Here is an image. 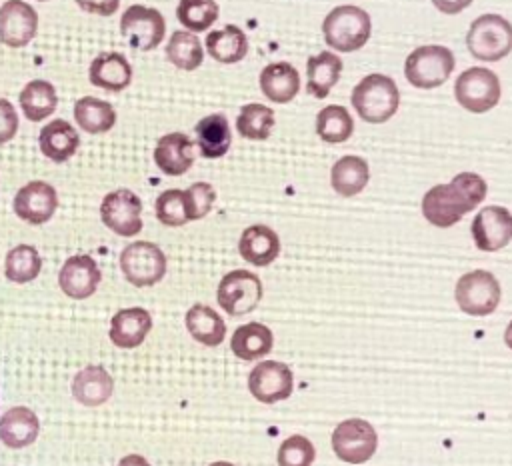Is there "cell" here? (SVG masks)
I'll return each mask as SVG.
<instances>
[{"mask_svg":"<svg viewBox=\"0 0 512 466\" xmlns=\"http://www.w3.org/2000/svg\"><path fill=\"white\" fill-rule=\"evenodd\" d=\"M486 180L474 172H460L448 184L432 186L422 198V214L436 228H450L464 214L484 202Z\"/></svg>","mask_w":512,"mask_h":466,"instance_id":"obj_1","label":"cell"},{"mask_svg":"<svg viewBox=\"0 0 512 466\" xmlns=\"http://www.w3.org/2000/svg\"><path fill=\"white\" fill-rule=\"evenodd\" d=\"M350 102L356 114L368 124L390 120L400 104V90L386 74H368L352 90Z\"/></svg>","mask_w":512,"mask_h":466,"instance_id":"obj_2","label":"cell"},{"mask_svg":"<svg viewBox=\"0 0 512 466\" xmlns=\"http://www.w3.org/2000/svg\"><path fill=\"white\" fill-rule=\"evenodd\" d=\"M322 34L324 42L338 52L360 50L372 34L370 14L354 4L336 6L324 18Z\"/></svg>","mask_w":512,"mask_h":466,"instance_id":"obj_3","label":"cell"},{"mask_svg":"<svg viewBox=\"0 0 512 466\" xmlns=\"http://www.w3.org/2000/svg\"><path fill=\"white\" fill-rule=\"evenodd\" d=\"M466 46L476 60L498 62L512 52V24L500 14H482L470 24Z\"/></svg>","mask_w":512,"mask_h":466,"instance_id":"obj_4","label":"cell"},{"mask_svg":"<svg viewBox=\"0 0 512 466\" xmlns=\"http://www.w3.org/2000/svg\"><path fill=\"white\" fill-rule=\"evenodd\" d=\"M454 54L446 46L428 44L412 50L404 62V76L414 88H436L444 84L454 70Z\"/></svg>","mask_w":512,"mask_h":466,"instance_id":"obj_5","label":"cell"},{"mask_svg":"<svg viewBox=\"0 0 512 466\" xmlns=\"http://www.w3.org/2000/svg\"><path fill=\"white\" fill-rule=\"evenodd\" d=\"M502 298V288L496 276L488 270H472L458 278L454 286V300L468 316L492 314Z\"/></svg>","mask_w":512,"mask_h":466,"instance_id":"obj_6","label":"cell"},{"mask_svg":"<svg viewBox=\"0 0 512 466\" xmlns=\"http://www.w3.org/2000/svg\"><path fill=\"white\" fill-rule=\"evenodd\" d=\"M500 94V78L496 72L484 66H472L464 70L454 82L456 102L472 114H484L492 110L500 102Z\"/></svg>","mask_w":512,"mask_h":466,"instance_id":"obj_7","label":"cell"},{"mask_svg":"<svg viewBox=\"0 0 512 466\" xmlns=\"http://www.w3.org/2000/svg\"><path fill=\"white\" fill-rule=\"evenodd\" d=\"M120 270L136 288L154 286L166 274V256L154 242L136 240L122 248Z\"/></svg>","mask_w":512,"mask_h":466,"instance_id":"obj_8","label":"cell"},{"mask_svg":"<svg viewBox=\"0 0 512 466\" xmlns=\"http://www.w3.org/2000/svg\"><path fill=\"white\" fill-rule=\"evenodd\" d=\"M332 450L346 464H364L368 462L378 448L376 428L362 418L342 420L332 430Z\"/></svg>","mask_w":512,"mask_h":466,"instance_id":"obj_9","label":"cell"},{"mask_svg":"<svg viewBox=\"0 0 512 466\" xmlns=\"http://www.w3.org/2000/svg\"><path fill=\"white\" fill-rule=\"evenodd\" d=\"M218 306L230 316H242L252 310L262 300V280L248 270H232L222 276L216 290Z\"/></svg>","mask_w":512,"mask_h":466,"instance_id":"obj_10","label":"cell"},{"mask_svg":"<svg viewBox=\"0 0 512 466\" xmlns=\"http://www.w3.org/2000/svg\"><path fill=\"white\" fill-rule=\"evenodd\" d=\"M120 30L132 48L148 52L160 46L166 34V20L156 8L132 4L120 18Z\"/></svg>","mask_w":512,"mask_h":466,"instance_id":"obj_11","label":"cell"},{"mask_svg":"<svg viewBox=\"0 0 512 466\" xmlns=\"http://www.w3.org/2000/svg\"><path fill=\"white\" fill-rule=\"evenodd\" d=\"M100 218L114 234L136 236L142 230V200L128 188L112 190L102 198Z\"/></svg>","mask_w":512,"mask_h":466,"instance_id":"obj_12","label":"cell"},{"mask_svg":"<svg viewBox=\"0 0 512 466\" xmlns=\"http://www.w3.org/2000/svg\"><path fill=\"white\" fill-rule=\"evenodd\" d=\"M294 374L288 364L262 360L248 374V392L262 404H274L292 396Z\"/></svg>","mask_w":512,"mask_h":466,"instance_id":"obj_13","label":"cell"},{"mask_svg":"<svg viewBox=\"0 0 512 466\" xmlns=\"http://www.w3.org/2000/svg\"><path fill=\"white\" fill-rule=\"evenodd\" d=\"M16 216L32 226L48 222L58 208V194L52 184L44 180H32L24 184L12 202Z\"/></svg>","mask_w":512,"mask_h":466,"instance_id":"obj_14","label":"cell"},{"mask_svg":"<svg viewBox=\"0 0 512 466\" xmlns=\"http://www.w3.org/2000/svg\"><path fill=\"white\" fill-rule=\"evenodd\" d=\"M474 244L482 252H496L512 240V214L504 206H484L470 226Z\"/></svg>","mask_w":512,"mask_h":466,"instance_id":"obj_15","label":"cell"},{"mask_svg":"<svg viewBox=\"0 0 512 466\" xmlns=\"http://www.w3.org/2000/svg\"><path fill=\"white\" fill-rule=\"evenodd\" d=\"M38 30V14L24 0H6L0 6V42L8 48L26 46Z\"/></svg>","mask_w":512,"mask_h":466,"instance_id":"obj_16","label":"cell"},{"mask_svg":"<svg viewBox=\"0 0 512 466\" xmlns=\"http://www.w3.org/2000/svg\"><path fill=\"white\" fill-rule=\"evenodd\" d=\"M100 278V268L96 260L88 254L70 256L58 272L60 290L74 300L90 298L96 292Z\"/></svg>","mask_w":512,"mask_h":466,"instance_id":"obj_17","label":"cell"},{"mask_svg":"<svg viewBox=\"0 0 512 466\" xmlns=\"http://www.w3.org/2000/svg\"><path fill=\"white\" fill-rule=\"evenodd\" d=\"M152 330V316L140 306L122 308L110 320V340L118 348H136Z\"/></svg>","mask_w":512,"mask_h":466,"instance_id":"obj_18","label":"cell"},{"mask_svg":"<svg viewBox=\"0 0 512 466\" xmlns=\"http://www.w3.org/2000/svg\"><path fill=\"white\" fill-rule=\"evenodd\" d=\"M194 144L184 132L164 134L154 148L156 166L168 176H182L194 164Z\"/></svg>","mask_w":512,"mask_h":466,"instance_id":"obj_19","label":"cell"},{"mask_svg":"<svg viewBox=\"0 0 512 466\" xmlns=\"http://www.w3.org/2000/svg\"><path fill=\"white\" fill-rule=\"evenodd\" d=\"M238 252L252 266H268L280 254V238L270 226L252 224L240 234Z\"/></svg>","mask_w":512,"mask_h":466,"instance_id":"obj_20","label":"cell"},{"mask_svg":"<svg viewBox=\"0 0 512 466\" xmlns=\"http://www.w3.org/2000/svg\"><path fill=\"white\" fill-rule=\"evenodd\" d=\"M40 432V420L28 406L8 408L0 416V440L8 448H26L30 446Z\"/></svg>","mask_w":512,"mask_h":466,"instance_id":"obj_21","label":"cell"},{"mask_svg":"<svg viewBox=\"0 0 512 466\" xmlns=\"http://www.w3.org/2000/svg\"><path fill=\"white\" fill-rule=\"evenodd\" d=\"M38 144H40V152L48 160L60 164L76 154L80 146V136L70 122H66L64 118H56L46 126H42Z\"/></svg>","mask_w":512,"mask_h":466,"instance_id":"obj_22","label":"cell"},{"mask_svg":"<svg viewBox=\"0 0 512 466\" xmlns=\"http://www.w3.org/2000/svg\"><path fill=\"white\" fill-rule=\"evenodd\" d=\"M88 76L92 86L122 92L132 82V66L120 52H102L92 60Z\"/></svg>","mask_w":512,"mask_h":466,"instance_id":"obj_23","label":"cell"},{"mask_svg":"<svg viewBox=\"0 0 512 466\" xmlns=\"http://www.w3.org/2000/svg\"><path fill=\"white\" fill-rule=\"evenodd\" d=\"M262 94L276 104L290 102L300 90L298 70L290 62H272L260 72Z\"/></svg>","mask_w":512,"mask_h":466,"instance_id":"obj_24","label":"cell"},{"mask_svg":"<svg viewBox=\"0 0 512 466\" xmlns=\"http://www.w3.org/2000/svg\"><path fill=\"white\" fill-rule=\"evenodd\" d=\"M196 144L204 158H222L232 144V130L224 114H208L196 126Z\"/></svg>","mask_w":512,"mask_h":466,"instance_id":"obj_25","label":"cell"},{"mask_svg":"<svg viewBox=\"0 0 512 466\" xmlns=\"http://www.w3.org/2000/svg\"><path fill=\"white\" fill-rule=\"evenodd\" d=\"M114 392V380L102 366H86L72 380V396L84 406H100Z\"/></svg>","mask_w":512,"mask_h":466,"instance_id":"obj_26","label":"cell"},{"mask_svg":"<svg viewBox=\"0 0 512 466\" xmlns=\"http://www.w3.org/2000/svg\"><path fill=\"white\" fill-rule=\"evenodd\" d=\"M342 74V60L330 50L310 56L306 62V92L314 98H326L330 90L338 84Z\"/></svg>","mask_w":512,"mask_h":466,"instance_id":"obj_27","label":"cell"},{"mask_svg":"<svg viewBox=\"0 0 512 466\" xmlns=\"http://www.w3.org/2000/svg\"><path fill=\"white\" fill-rule=\"evenodd\" d=\"M368 180H370L368 162L354 154L338 158L330 170V184L334 192L344 198L360 194L366 188Z\"/></svg>","mask_w":512,"mask_h":466,"instance_id":"obj_28","label":"cell"},{"mask_svg":"<svg viewBox=\"0 0 512 466\" xmlns=\"http://www.w3.org/2000/svg\"><path fill=\"white\" fill-rule=\"evenodd\" d=\"M204 46L210 58L220 64H236L248 54V38L244 30L234 24H226L220 30L208 32Z\"/></svg>","mask_w":512,"mask_h":466,"instance_id":"obj_29","label":"cell"},{"mask_svg":"<svg viewBox=\"0 0 512 466\" xmlns=\"http://www.w3.org/2000/svg\"><path fill=\"white\" fill-rule=\"evenodd\" d=\"M184 324L188 334L204 346H218L226 336L222 316L206 304H192L184 316Z\"/></svg>","mask_w":512,"mask_h":466,"instance_id":"obj_30","label":"cell"},{"mask_svg":"<svg viewBox=\"0 0 512 466\" xmlns=\"http://www.w3.org/2000/svg\"><path fill=\"white\" fill-rule=\"evenodd\" d=\"M274 346L272 330L262 322H248L234 330L230 350L240 360H256L270 354Z\"/></svg>","mask_w":512,"mask_h":466,"instance_id":"obj_31","label":"cell"},{"mask_svg":"<svg viewBox=\"0 0 512 466\" xmlns=\"http://www.w3.org/2000/svg\"><path fill=\"white\" fill-rule=\"evenodd\" d=\"M18 104L30 122H40L56 110L58 94H56V88L48 80L36 78V80H30L20 90Z\"/></svg>","mask_w":512,"mask_h":466,"instance_id":"obj_32","label":"cell"},{"mask_svg":"<svg viewBox=\"0 0 512 466\" xmlns=\"http://www.w3.org/2000/svg\"><path fill=\"white\" fill-rule=\"evenodd\" d=\"M74 120L88 134H104L116 124V110L102 98L82 96L74 104Z\"/></svg>","mask_w":512,"mask_h":466,"instance_id":"obj_33","label":"cell"},{"mask_svg":"<svg viewBox=\"0 0 512 466\" xmlns=\"http://www.w3.org/2000/svg\"><path fill=\"white\" fill-rule=\"evenodd\" d=\"M166 58L180 70H196L204 60V48L200 38L190 30H176L166 44Z\"/></svg>","mask_w":512,"mask_h":466,"instance_id":"obj_34","label":"cell"},{"mask_svg":"<svg viewBox=\"0 0 512 466\" xmlns=\"http://www.w3.org/2000/svg\"><path fill=\"white\" fill-rule=\"evenodd\" d=\"M354 132L350 112L340 104H328L316 116V134L328 144L346 142Z\"/></svg>","mask_w":512,"mask_h":466,"instance_id":"obj_35","label":"cell"},{"mask_svg":"<svg viewBox=\"0 0 512 466\" xmlns=\"http://www.w3.org/2000/svg\"><path fill=\"white\" fill-rule=\"evenodd\" d=\"M42 270V258L30 244H18L8 250L4 260V274L10 282L26 284L32 282Z\"/></svg>","mask_w":512,"mask_h":466,"instance_id":"obj_36","label":"cell"},{"mask_svg":"<svg viewBox=\"0 0 512 466\" xmlns=\"http://www.w3.org/2000/svg\"><path fill=\"white\" fill-rule=\"evenodd\" d=\"M274 122L276 116L272 108L258 102H250L240 108V114L236 118V130L242 138L266 140L274 128Z\"/></svg>","mask_w":512,"mask_h":466,"instance_id":"obj_37","label":"cell"},{"mask_svg":"<svg viewBox=\"0 0 512 466\" xmlns=\"http://www.w3.org/2000/svg\"><path fill=\"white\" fill-rule=\"evenodd\" d=\"M216 0H180L176 6L178 22L190 32H204L218 20Z\"/></svg>","mask_w":512,"mask_h":466,"instance_id":"obj_38","label":"cell"},{"mask_svg":"<svg viewBox=\"0 0 512 466\" xmlns=\"http://www.w3.org/2000/svg\"><path fill=\"white\" fill-rule=\"evenodd\" d=\"M314 458L316 448L302 434H292L286 440H282L276 454L278 466H312Z\"/></svg>","mask_w":512,"mask_h":466,"instance_id":"obj_39","label":"cell"},{"mask_svg":"<svg viewBox=\"0 0 512 466\" xmlns=\"http://www.w3.org/2000/svg\"><path fill=\"white\" fill-rule=\"evenodd\" d=\"M156 218L164 224V226H184L188 220V212H186V202H184V190L178 188H170L164 190L158 198H156Z\"/></svg>","mask_w":512,"mask_h":466,"instance_id":"obj_40","label":"cell"},{"mask_svg":"<svg viewBox=\"0 0 512 466\" xmlns=\"http://www.w3.org/2000/svg\"><path fill=\"white\" fill-rule=\"evenodd\" d=\"M216 200V190L208 182H194L184 190V202H186V212L188 220H200L204 218Z\"/></svg>","mask_w":512,"mask_h":466,"instance_id":"obj_41","label":"cell"},{"mask_svg":"<svg viewBox=\"0 0 512 466\" xmlns=\"http://www.w3.org/2000/svg\"><path fill=\"white\" fill-rule=\"evenodd\" d=\"M18 132V114L10 100L0 98V144L10 142Z\"/></svg>","mask_w":512,"mask_h":466,"instance_id":"obj_42","label":"cell"},{"mask_svg":"<svg viewBox=\"0 0 512 466\" xmlns=\"http://www.w3.org/2000/svg\"><path fill=\"white\" fill-rule=\"evenodd\" d=\"M76 4L88 12V14H98V16H110L118 10L120 0H76Z\"/></svg>","mask_w":512,"mask_h":466,"instance_id":"obj_43","label":"cell"},{"mask_svg":"<svg viewBox=\"0 0 512 466\" xmlns=\"http://www.w3.org/2000/svg\"><path fill=\"white\" fill-rule=\"evenodd\" d=\"M472 2L474 0H432L436 10H440L442 14H458L464 8H468Z\"/></svg>","mask_w":512,"mask_h":466,"instance_id":"obj_44","label":"cell"},{"mask_svg":"<svg viewBox=\"0 0 512 466\" xmlns=\"http://www.w3.org/2000/svg\"><path fill=\"white\" fill-rule=\"evenodd\" d=\"M116 466H150V462L140 454H128Z\"/></svg>","mask_w":512,"mask_h":466,"instance_id":"obj_45","label":"cell"},{"mask_svg":"<svg viewBox=\"0 0 512 466\" xmlns=\"http://www.w3.org/2000/svg\"><path fill=\"white\" fill-rule=\"evenodd\" d=\"M504 344L512 350V320H510V324L504 330Z\"/></svg>","mask_w":512,"mask_h":466,"instance_id":"obj_46","label":"cell"},{"mask_svg":"<svg viewBox=\"0 0 512 466\" xmlns=\"http://www.w3.org/2000/svg\"><path fill=\"white\" fill-rule=\"evenodd\" d=\"M208 466H234L232 462H224V460H218V462H212V464H208Z\"/></svg>","mask_w":512,"mask_h":466,"instance_id":"obj_47","label":"cell"},{"mask_svg":"<svg viewBox=\"0 0 512 466\" xmlns=\"http://www.w3.org/2000/svg\"><path fill=\"white\" fill-rule=\"evenodd\" d=\"M38 2H46V0H38Z\"/></svg>","mask_w":512,"mask_h":466,"instance_id":"obj_48","label":"cell"}]
</instances>
